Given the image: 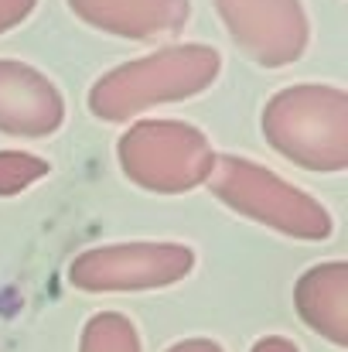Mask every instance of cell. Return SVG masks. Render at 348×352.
I'll return each instance as SVG.
<instances>
[{"label": "cell", "mask_w": 348, "mask_h": 352, "mask_svg": "<svg viewBox=\"0 0 348 352\" xmlns=\"http://www.w3.org/2000/svg\"><path fill=\"white\" fill-rule=\"evenodd\" d=\"M263 137L290 164L338 175L348 164V96L338 86L297 82L263 107Z\"/></svg>", "instance_id": "7a4b0ae2"}, {"label": "cell", "mask_w": 348, "mask_h": 352, "mask_svg": "<svg viewBox=\"0 0 348 352\" xmlns=\"http://www.w3.org/2000/svg\"><path fill=\"white\" fill-rule=\"evenodd\" d=\"M205 185L226 209L290 239L321 243L335 233L332 212L318 199H311L308 192L294 188L290 182H283L280 175L249 157L216 154V168Z\"/></svg>", "instance_id": "3957f363"}, {"label": "cell", "mask_w": 348, "mask_h": 352, "mask_svg": "<svg viewBox=\"0 0 348 352\" xmlns=\"http://www.w3.org/2000/svg\"><path fill=\"white\" fill-rule=\"evenodd\" d=\"M65 123L58 86L27 62L0 58V133L48 137Z\"/></svg>", "instance_id": "52a82bcc"}, {"label": "cell", "mask_w": 348, "mask_h": 352, "mask_svg": "<svg viewBox=\"0 0 348 352\" xmlns=\"http://www.w3.org/2000/svg\"><path fill=\"white\" fill-rule=\"evenodd\" d=\"M294 308L301 322L328 339L332 346H348V263L328 260L304 270L294 284Z\"/></svg>", "instance_id": "9c48e42d"}, {"label": "cell", "mask_w": 348, "mask_h": 352, "mask_svg": "<svg viewBox=\"0 0 348 352\" xmlns=\"http://www.w3.org/2000/svg\"><path fill=\"white\" fill-rule=\"evenodd\" d=\"M249 352H301V349H297L290 339H283V336H266V339H259Z\"/></svg>", "instance_id": "5bb4252c"}, {"label": "cell", "mask_w": 348, "mask_h": 352, "mask_svg": "<svg viewBox=\"0 0 348 352\" xmlns=\"http://www.w3.org/2000/svg\"><path fill=\"white\" fill-rule=\"evenodd\" d=\"M222 72V55L209 45H167L143 58L123 62L100 76L89 89L93 117L123 123L161 103H181L212 89Z\"/></svg>", "instance_id": "6da1fadb"}, {"label": "cell", "mask_w": 348, "mask_h": 352, "mask_svg": "<svg viewBox=\"0 0 348 352\" xmlns=\"http://www.w3.org/2000/svg\"><path fill=\"white\" fill-rule=\"evenodd\" d=\"M51 164L27 151H0V195H17L41 178H48Z\"/></svg>", "instance_id": "8fae6325"}, {"label": "cell", "mask_w": 348, "mask_h": 352, "mask_svg": "<svg viewBox=\"0 0 348 352\" xmlns=\"http://www.w3.org/2000/svg\"><path fill=\"white\" fill-rule=\"evenodd\" d=\"M123 175L157 195H185L209 182L216 168L212 140L185 120H137L116 144Z\"/></svg>", "instance_id": "277c9868"}, {"label": "cell", "mask_w": 348, "mask_h": 352, "mask_svg": "<svg viewBox=\"0 0 348 352\" xmlns=\"http://www.w3.org/2000/svg\"><path fill=\"white\" fill-rule=\"evenodd\" d=\"M79 352H143L137 325L119 311H100L86 322Z\"/></svg>", "instance_id": "30bf717a"}, {"label": "cell", "mask_w": 348, "mask_h": 352, "mask_svg": "<svg viewBox=\"0 0 348 352\" xmlns=\"http://www.w3.org/2000/svg\"><path fill=\"white\" fill-rule=\"evenodd\" d=\"M34 7H38V0H0V34H7L10 28L24 24Z\"/></svg>", "instance_id": "7c38bea8"}, {"label": "cell", "mask_w": 348, "mask_h": 352, "mask_svg": "<svg viewBox=\"0 0 348 352\" xmlns=\"http://www.w3.org/2000/svg\"><path fill=\"white\" fill-rule=\"evenodd\" d=\"M195 270V250L185 243H113L72 260L69 280L79 291H157L174 287Z\"/></svg>", "instance_id": "5b68a950"}, {"label": "cell", "mask_w": 348, "mask_h": 352, "mask_svg": "<svg viewBox=\"0 0 348 352\" xmlns=\"http://www.w3.org/2000/svg\"><path fill=\"white\" fill-rule=\"evenodd\" d=\"M164 352H226V349L219 342H212V339H185V342L167 346Z\"/></svg>", "instance_id": "4fadbf2b"}, {"label": "cell", "mask_w": 348, "mask_h": 352, "mask_svg": "<svg viewBox=\"0 0 348 352\" xmlns=\"http://www.w3.org/2000/svg\"><path fill=\"white\" fill-rule=\"evenodd\" d=\"M229 38L263 69H283L308 52L311 21L301 0H212Z\"/></svg>", "instance_id": "8992f818"}, {"label": "cell", "mask_w": 348, "mask_h": 352, "mask_svg": "<svg viewBox=\"0 0 348 352\" xmlns=\"http://www.w3.org/2000/svg\"><path fill=\"white\" fill-rule=\"evenodd\" d=\"M69 7L82 24L130 41L178 34L192 17L188 0H69Z\"/></svg>", "instance_id": "ba28073f"}]
</instances>
